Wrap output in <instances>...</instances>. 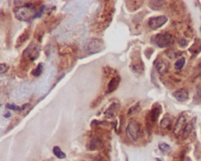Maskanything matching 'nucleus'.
<instances>
[{"mask_svg": "<svg viewBox=\"0 0 201 161\" xmlns=\"http://www.w3.org/2000/svg\"><path fill=\"white\" fill-rule=\"evenodd\" d=\"M52 151H53V153H55V155L56 156L57 158H60V159H64V158H65V152L60 148L59 146H55V147H53Z\"/></svg>", "mask_w": 201, "mask_h": 161, "instance_id": "16", "label": "nucleus"}, {"mask_svg": "<svg viewBox=\"0 0 201 161\" xmlns=\"http://www.w3.org/2000/svg\"><path fill=\"white\" fill-rule=\"evenodd\" d=\"M88 149L89 150H98L103 147V141L98 137H93L88 142Z\"/></svg>", "mask_w": 201, "mask_h": 161, "instance_id": "9", "label": "nucleus"}, {"mask_svg": "<svg viewBox=\"0 0 201 161\" xmlns=\"http://www.w3.org/2000/svg\"><path fill=\"white\" fill-rule=\"evenodd\" d=\"M37 8L31 3H24L20 6L14 8V15L20 21H30L35 17L37 13Z\"/></svg>", "mask_w": 201, "mask_h": 161, "instance_id": "1", "label": "nucleus"}, {"mask_svg": "<svg viewBox=\"0 0 201 161\" xmlns=\"http://www.w3.org/2000/svg\"><path fill=\"white\" fill-rule=\"evenodd\" d=\"M153 42L158 47H168L170 46L173 43V37L171 34H169L167 32H162L158 33L153 37Z\"/></svg>", "mask_w": 201, "mask_h": 161, "instance_id": "2", "label": "nucleus"}, {"mask_svg": "<svg viewBox=\"0 0 201 161\" xmlns=\"http://www.w3.org/2000/svg\"><path fill=\"white\" fill-rule=\"evenodd\" d=\"M119 84H120V79L119 78H114V79H112L109 84H108V93H112V92H114L116 89L118 88L119 86Z\"/></svg>", "mask_w": 201, "mask_h": 161, "instance_id": "12", "label": "nucleus"}, {"mask_svg": "<svg viewBox=\"0 0 201 161\" xmlns=\"http://www.w3.org/2000/svg\"><path fill=\"white\" fill-rule=\"evenodd\" d=\"M159 149L162 152L167 153V152L171 151V147H170V145H168L167 143H160V144H159Z\"/></svg>", "mask_w": 201, "mask_h": 161, "instance_id": "18", "label": "nucleus"}, {"mask_svg": "<svg viewBox=\"0 0 201 161\" xmlns=\"http://www.w3.org/2000/svg\"><path fill=\"white\" fill-rule=\"evenodd\" d=\"M187 44H188V42H187V40H186V39L182 38V39H180V40H179V46H180L181 47H186V46H187Z\"/></svg>", "mask_w": 201, "mask_h": 161, "instance_id": "24", "label": "nucleus"}, {"mask_svg": "<svg viewBox=\"0 0 201 161\" xmlns=\"http://www.w3.org/2000/svg\"><path fill=\"white\" fill-rule=\"evenodd\" d=\"M184 65H185V59H184V57H181V59L176 61V62L174 64V68L179 71V70H181L183 68V66H184Z\"/></svg>", "mask_w": 201, "mask_h": 161, "instance_id": "17", "label": "nucleus"}, {"mask_svg": "<svg viewBox=\"0 0 201 161\" xmlns=\"http://www.w3.org/2000/svg\"><path fill=\"white\" fill-rule=\"evenodd\" d=\"M195 118H193L191 121H189V124H187L186 125V127H185V130H184V132H183V136L184 137H187L189 135V134L192 132V130L194 129V127H195Z\"/></svg>", "mask_w": 201, "mask_h": 161, "instance_id": "15", "label": "nucleus"}, {"mask_svg": "<svg viewBox=\"0 0 201 161\" xmlns=\"http://www.w3.org/2000/svg\"><path fill=\"white\" fill-rule=\"evenodd\" d=\"M185 127H186V118H185V115H182L179 117L178 121L175 124V127H174V134L178 137L180 136L181 134H183L185 130Z\"/></svg>", "mask_w": 201, "mask_h": 161, "instance_id": "6", "label": "nucleus"}, {"mask_svg": "<svg viewBox=\"0 0 201 161\" xmlns=\"http://www.w3.org/2000/svg\"><path fill=\"white\" fill-rule=\"evenodd\" d=\"M38 52H39L38 47L35 46L34 43H31L30 46L23 51V56L29 57L31 61H34L35 59H37Z\"/></svg>", "mask_w": 201, "mask_h": 161, "instance_id": "7", "label": "nucleus"}, {"mask_svg": "<svg viewBox=\"0 0 201 161\" xmlns=\"http://www.w3.org/2000/svg\"><path fill=\"white\" fill-rule=\"evenodd\" d=\"M167 20H168L167 16H165V15H160V16L152 17V18H150L149 21H148V25H149V27L152 30H156V29L160 28L161 26L166 23Z\"/></svg>", "mask_w": 201, "mask_h": 161, "instance_id": "4", "label": "nucleus"}, {"mask_svg": "<svg viewBox=\"0 0 201 161\" xmlns=\"http://www.w3.org/2000/svg\"><path fill=\"white\" fill-rule=\"evenodd\" d=\"M183 161H191V160H190V159H188V158H186L185 160H183Z\"/></svg>", "mask_w": 201, "mask_h": 161, "instance_id": "27", "label": "nucleus"}, {"mask_svg": "<svg viewBox=\"0 0 201 161\" xmlns=\"http://www.w3.org/2000/svg\"><path fill=\"white\" fill-rule=\"evenodd\" d=\"M42 71H43V66H42V64H39L37 66V68L33 71V76H36V77H38V76L42 73Z\"/></svg>", "mask_w": 201, "mask_h": 161, "instance_id": "21", "label": "nucleus"}, {"mask_svg": "<svg viewBox=\"0 0 201 161\" xmlns=\"http://www.w3.org/2000/svg\"><path fill=\"white\" fill-rule=\"evenodd\" d=\"M164 3H165L164 1H156V0H153V1H150V2H149L150 6L154 7V9H158V8H159L160 6H162Z\"/></svg>", "mask_w": 201, "mask_h": 161, "instance_id": "19", "label": "nucleus"}, {"mask_svg": "<svg viewBox=\"0 0 201 161\" xmlns=\"http://www.w3.org/2000/svg\"><path fill=\"white\" fill-rule=\"evenodd\" d=\"M44 10H45V7H44V6H41V7H40V9L37 11L36 14H35V17H34V18H37V17H40V15L42 14Z\"/></svg>", "mask_w": 201, "mask_h": 161, "instance_id": "23", "label": "nucleus"}, {"mask_svg": "<svg viewBox=\"0 0 201 161\" xmlns=\"http://www.w3.org/2000/svg\"><path fill=\"white\" fill-rule=\"evenodd\" d=\"M172 124V118H171V116L170 115H165V117L161 120V122H160V127L162 128V129H166L168 128L170 125Z\"/></svg>", "mask_w": 201, "mask_h": 161, "instance_id": "13", "label": "nucleus"}, {"mask_svg": "<svg viewBox=\"0 0 201 161\" xmlns=\"http://www.w3.org/2000/svg\"><path fill=\"white\" fill-rule=\"evenodd\" d=\"M172 95L177 101H179V102H185L187 99H188V93H187L186 90H182V89L181 90L173 92Z\"/></svg>", "mask_w": 201, "mask_h": 161, "instance_id": "10", "label": "nucleus"}, {"mask_svg": "<svg viewBox=\"0 0 201 161\" xmlns=\"http://www.w3.org/2000/svg\"><path fill=\"white\" fill-rule=\"evenodd\" d=\"M6 70H7L6 65H4V64H1V65H0V71H1V74H4V73H5Z\"/></svg>", "mask_w": 201, "mask_h": 161, "instance_id": "25", "label": "nucleus"}, {"mask_svg": "<svg viewBox=\"0 0 201 161\" xmlns=\"http://www.w3.org/2000/svg\"><path fill=\"white\" fill-rule=\"evenodd\" d=\"M160 113H161V107H160V105L159 104H155L154 108L152 109V111H151V119H152V121H153V122H155V121L158 119Z\"/></svg>", "mask_w": 201, "mask_h": 161, "instance_id": "14", "label": "nucleus"}, {"mask_svg": "<svg viewBox=\"0 0 201 161\" xmlns=\"http://www.w3.org/2000/svg\"><path fill=\"white\" fill-rule=\"evenodd\" d=\"M4 117H6V118L10 117V114H9V113H7V114H5V115H4Z\"/></svg>", "mask_w": 201, "mask_h": 161, "instance_id": "26", "label": "nucleus"}, {"mask_svg": "<svg viewBox=\"0 0 201 161\" xmlns=\"http://www.w3.org/2000/svg\"><path fill=\"white\" fill-rule=\"evenodd\" d=\"M169 65L168 61L164 60V59H160L156 61V70H157V73L160 75H165L169 70Z\"/></svg>", "mask_w": 201, "mask_h": 161, "instance_id": "8", "label": "nucleus"}, {"mask_svg": "<svg viewBox=\"0 0 201 161\" xmlns=\"http://www.w3.org/2000/svg\"><path fill=\"white\" fill-rule=\"evenodd\" d=\"M200 31H201V27H200Z\"/></svg>", "mask_w": 201, "mask_h": 161, "instance_id": "29", "label": "nucleus"}, {"mask_svg": "<svg viewBox=\"0 0 201 161\" xmlns=\"http://www.w3.org/2000/svg\"><path fill=\"white\" fill-rule=\"evenodd\" d=\"M103 43L100 39L97 38H92L89 39L87 43H86V50L90 52V53H95V52H99L100 51L103 50Z\"/></svg>", "mask_w": 201, "mask_h": 161, "instance_id": "5", "label": "nucleus"}, {"mask_svg": "<svg viewBox=\"0 0 201 161\" xmlns=\"http://www.w3.org/2000/svg\"><path fill=\"white\" fill-rule=\"evenodd\" d=\"M6 108L9 109V110H12V111H18V112L22 111V108H20V107L16 106V105H13V104H7Z\"/></svg>", "mask_w": 201, "mask_h": 161, "instance_id": "22", "label": "nucleus"}, {"mask_svg": "<svg viewBox=\"0 0 201 161\" xmlns=\"http://www.w3.org/2000/svg\"><path fill=\"white\" fill-rule=\"evenodd\" d=\"M156 161H162V160H161L160 158H157V159H156Z\"/></svg>", "mask_w": 201, "mask_h": 161, "instance_id": "28", "label": "nucleus"}, {"mask_svg": "<svg viewBox=\"0 0 201 161\" xmlns=\"http://www.w3.org/2000/svg\"><path fill=\"white\" fill-rule=\"evenodd\" d=\"M139 110H140V103H137L136 105H134L133 107H131L130 110H129V112H128V114L129 115L135 114V113H137V112H139Z\"/></svg>", "mask_w": 201, "mask_h": 161, "instance_id": "20", "label": "nucleus"}, {"mask_svg": "<svg viewBox=\"0 0 201 161\" xmlns=\"http://www.w3.org/2000/svg\"><path fill=\"white\" fill-rule=\"evenodd\" d=\"M140 131H141V126L137 121H131L126 128L127 137L132 141L138 140V138L140 136Z\"/></svg>", "mask_w": 201, "mask_h": 161, "instance_id": "3", "label": "nucleus"}, {"mask_svg": "<svg viewBox=\"0 0 201 161\" xmlns=\"http://www.w3.org/2000/svg\"><path fill=\"white\" fill-rule=\"evenodd\" d=\"M119 110V104L118 103H113V104H111V106L108 108V110L106 111V117L109 118V119H113L115 116H116V113H117V111Z\"/></svg>", "mask_w": 201, "mask_h": 161, "instance_id": "11", "label": "nucleus"}]
</instances>
